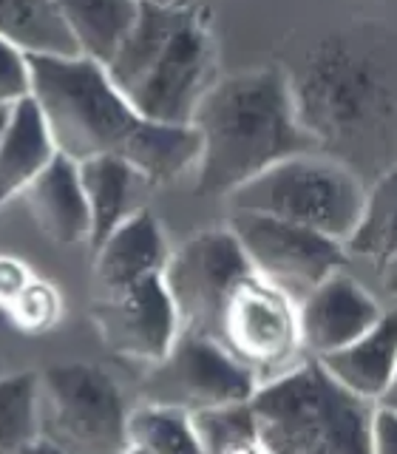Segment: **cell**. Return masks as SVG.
Wrapping results in <instances>:
<instances>
[{
	"label": "cell",
	"instance_id": "obj_13",
	"mask_svg": "<svg viewBox=\"0 0 397 454\" xmlns=\"http://www.w3.org/2000/svg\"><path fill=\"white\" fill-rule=\"evenodd\" d=\"M298 312H301L304 352L312 358H323L361 338L386 309L363 284L338 270L298 301Z\"/></svg>",
	"mask_w": 397,
	"mask_h": 454
},
{
	"label": "cell",
	"instance_id": "obj_27",
	"mask_svg": "<svg viewBox=\"0 0 397 454\" xmlns=\"http://www.w3.org/2000/svg\"><path fill=\"white\" fill-rule=\"evenodd\" d=\"M369 449L378 454H397V409L394 406H372L369 420Z\"/></svg>",
	"mask_w": 397,
	"mask_h": 454
},
{
	"label": "cell",
	"instance_id": "obj_15",
	"mask_svg": "<svg viewBox=\"0 0 397 454\" xmlns=\"http://www.w3.org/2000/svg\"><path fill=\"white\" fill-rule=\"evenodd\" d=\"M20 202L37 231L54 245L77 247L91 241V213L85 202L80 165L57 151L51 162L28 182Z\"/></svg>",
	"mask_w": 397,
	"mask_h": 454
},
{
	"label": "cell",
	"instance_id": "obj_30",
	"mask_svg": "<svg viewBox=\"0 0 397 454\" xmlns=\"http://www.w3.org/2000/svg\"><path fill=\"white\" fill-rule=\"evenodd\" d=\"M378 403H383V406H394L397 409V369H394V375H392V380H389V387H386V392L380 395V401Z\"/></svg>",
	"mask_w": 397,
	"mask_h": 454
},
{
	"label": "cell",
	"instance_id": "obj_25",
	"mask_svg": "<svg viewBox=\"0 0 397 454\" xmlns=\"http://www.w3.org/2000/svg\"><path fill=\"white\" fill-rule=\"evenodd\" d=\"M6 321L23 335H46L63 321V295L51 281L35 278L4 307Z\"/></svg>",
	"mask_w": 397,
	"mask_h": 454
},
{
	"label": "cell",
	"instance_id": "obj_2",
	"mask_svg": "<svg viewBox=\"0 0 397 454\" xmlns=\"http://www.w3.org/2000/svg\"><path fill=\"white\" fill-rule=\"evenodd\" d=\"M32 97L51 128L57 151L74 162L113 156L142 168L156 184L196 170L193 128L142 117L103 63L85 54L32 57Z\"/></svg>",
	"mask_w": 397,
	"mask_h": 454
},
{
	"label": "cell",
	"instance_id": "obj_9",
	"mask_svg": "<svg viewBox=\"0 0 397 454\" xmlns=\"http://www.w3.org/2000/svg\"><path fill=\"white\" fill-rule=\"evenodd\" d=\"M227 224L241 241L255 273L278 284L298 301L349 262V250L340 239L269 213L230 210Z\"/></svg>",
	"mask_w": 397,
	"mask_h": 454
},
{
	"label": "cell",
	"instance_id": "obj_32",
	"mask_svg": "<svg viewBox=\"0 0 397 454\" xmlns=\"http://www.w3.org/2000/svg\"><path fill=\"white\" fill-rule=\"evenodd\" d=\"M139 4H179V0H139Z\"/></svg>",
	"mask_w": 397,
	"mask_h": 454
},
{
	"label": "cell",
	"instance_id": "obj_11",
	"mask_svg": "<svg viewBox=\"0 0 397 454\" xmlns=\"http://www.w3.org/2000/svg\"><path fill=\"white\" fill-rule=\"evenodd\" d=\"M259 380L241 366L216 338L182 330L162 361L142 378V401H160L179 409H207L233 401H250Z\"/></svg>",
	"mask_w": 397,
	"mask_h": 454
},
{
	"label": "cell",
	"instance_id": "obj_21",
	"mask_svg": "<svg viewBox=\"0 0 397 454\" xmlns=\"http://www.w3.org/2000/svg\"><path fill=\"white\" fill-rule=\"evenodd\" d=\"M344 245L349 255H361L378 267L397 255V162L366 184L361 219Z\"/></svg>",
	"mask_w": 397,
	"mask_h": 454
},
{
	"label": "cell",
	"instance_id": "obj_20",
	"mask_svg": "<svg viewBox=\"0 0 397 454\" xmlns=\"http://www.w3.org/2000/svg\"><path fill=\"white\" fill-rule=\"evenodd\" d=\"M0 37L32 57L80 54L54 0H0Z\"/></svg>",
	"mask_w": 397,
	"mask_h": 454
},
{
	"label": "cell",
	"instance_id": "obj_14",
	"mask_svg": "<svg viewBox=\"0 0 397 454\" xmlns=\"http://www.w3.org/2000/svg\"><path fill=\"white\" fill-rule=\"evenodd\" d=\"M170 250L162 222L148 207L134 213L91 250L94 295H111L162 276Z\"/></svg>",
	"mask_w": 397,
	"mask_h": 454
},
{
	"label": "cell",
	"instance_id": "obj_4",
	"mask_svg": "<svg viewBox=\"0 0 397 454\" xmlns=\"http://www.w3.org/2000/svg\"><path fill=\"white\" fill-rule=\"evenodd\" d=\"M216 35L198 4H139L136 23L105 71L142 117L191 125L198 99L216 82Z\"/></svg>",
	"mask_w": 397,
	"mask_h": 454
},
{
	"label": "cell",
	"instance_id": "obj_8",
	"mask_svg": "<svg viewBox=\"0 0 397 454\" xmlns=\"http://www.w3.org/2000/svg\"><path fill=\"white\" fill-rule=\"evenodd\" d=\"M213 338L259 383L307 358L298 298L255 270L227 295Z\"/></svg>",
	"mask_w": 397,
	"mask_h": 454
},
{
	"label": "cell",
	"instance_id": "obj_26",
	"mask_svg": "<svg viewBox=\"0 0 397 454\" xmlns=\"http://www.w3.org/2000/svg\"><path fill=\"white\" fill-rule=\"evenodd\" d=\"M32 57L0 37V108H12L32 97Z\"/></svg>",
	"mask_w": 397,
	"mask_h": 454
},
{
	"label": "cell",
	"instance_id": "obj_16",
	"mask_svg": "<svg viewBox=\"0 0 397 454\" xmlns=\"http://www.w3.org/2000/svg\"><path fill=\"white\" fill-rule=\"evenodd\" d=\"M77 165H80L85 202H89V213H91L89 250H94L125 219L145 210L151 193L160 184L142 168L125 160H113V156H97V160H85Z\"/></svg>",
	"mask_w": 397,
	"mask_h": 454
},
{
	"label": "cell",
	"instance_id": "obj_19",
	"mask_svg": "<svg viewBox=\"0 0 397 454\" xmlns=\"http://www.w3.org/2000/svg\"><path fill=\"white\" fill-rule=\"evenodd\" d=\"M80 54L108 66L139 14V0H54Z\"/></svg>",
	"mask_w": 397,
	"mask_h": 454
},
{
	"label": "cell",
	"instance_id": "obj_22",
	"mask_svg": "<svg viewBox=\"0 0 397 454\" xmlns=\"http://www.w3.org/2000/svg\"><path fill=\"white\" fill-rule=\"evenodd\" d=\"M125 451L136 454H202L188 409L139 401L128 409Z\"/></svg>",
	"mask_w": 397,
	"mask_h": 454
},
{
	"label": "cell",
	"instance_id": "obj_12",
	"mask_svg": "<svg viewBox=\"0 0 397 454\" xmlns=\"http://www.w3.org/2000/svg\"><path fill=\"white\" fill-rule=\"evenodd\" d=\"M91 321L113 355L145 366L162 361L182 333L179 312L162 276L111 295H94Z\"/></svg>",
	"mask_w": 397,
	"mask_h": 454
},
{
	"label": "cell",
	"instance_id": "obj_5",
	"mask_svg": "<svg viewBox=\"0 0 397 454\" xmlns=\"http://www.w3.org/2000/svg\"><path fill=\"white\" fill-rule=\"evenodd\" d=\"M261 451L269 454H361L369 449L372 406L338 383L307 355L287 372L267 378L253 397Z\"/></svg>",
	"mask_w": 397,
	"mask_h": 454
},
{
	"label": "cell",
	"instance_id": "obj_6",
	"mask_svg": "<svg viewBox=\"0 0 397 454\" xmlns=\"http://www.w3.org/2000/svg\"><path fill=\"white\" fill-rule=\"evenodd\" d=\"M366 182L323 151H304L236 188L230 210H255L346 241L361 219Z\"/></svg>",
	"mask_w": 397,
	"mask_h": 454
},
{
	"label": "cell",
	"instance_id": "obj_28",
	"mask_svg": "<svg viewBox=\"0 0 397 454\" xmlns=\"http://www.w3.org/2000/svg\"><path fill=\"white\" fill-rule=\"evenodd\" d=\"M32 278H35L32 267H28L23 259L0 253V309H4Z\"/></svg>",
	"mask_w": 397,
	"mask_h": 454
},
{
	"label": "cell",
	"instance_id": "obj_24",
	"mask_svg": "<svg viewBox=\"0 0 397 454\" xmlns=\"http://www.w3.org/2000/svg\"><path fill=\"white\" fill-rule=\"evenodd\" d=\"M40 372L0 378V451H35L40 437Z\"/></svg>",
	"mask_w": 397,
	"mask_h": 454
},
{
	"label": "cell",
	"instance_id": "obj_10",
	"mask_svg": "<svg viewBox=\"0 0 397 454\" xmlns=\"http://www.w3.org/2000/svg\"><path fill=\"white\" fill-rule=\"evenodd\" d=\"M250 270L253 264L230 224L205 227L170 250L162 281L174 298L182 330L213 338L227 295Z\"/></svg>",
	"mask_w": 397,
	"mask_h": 454
},
{
	"label": "cell",
	"instance_id": "obj_23",
	"mask_svg": "<svg viewBox=\"0 0 397 454\" xmlns=\"http://www.w3.org/2000/svg\"><path fill=\"white\" fill-rule=\"evenodd\" d=\"M202 454H253L261 451L259 423L250 401L219 403L191 411Z\"/></svg>",
	"mask_w": 397,
	"mask_h": 454
},
{
	"label": "cell",
	"instance_id": "obj_3",
	"mask_svg": "<svg viewBox=\"0 0 397 454\" xmlns=\"http://www.w3.org/2000/svg\"><path fill=\"white\" fill-rule=\"evenodd\" d=\"M198 137L196 193L230 196L287 156L318 151L298 117L287 71L255 66L216 82L191 117Z\"/></svg>",
	"mask_w": 397,
	"mask_h": 454
},
{
	"label": "cell",
	"instance_id": "obj_33",
	"mask_svg": "<svg viewBox=\"0 0 397 454\" xmlns=\"http://www.w3.org/2000/svg\"><path fill=\"white\" fill-rule=\"evenodd\" d=\"M179 4H196V0H179Z\"/></svg>",
	"mask_w": 397,
	"mask_h": 454
},
{
	"label": "cell",
	"instance_id": "obj_18",
	"mask_svg": "<svg viewBox=\"0 0 397 454\" xmlns=\"http://www.w3.org/2000/svg\"><path fill=\"white\" fill-rule=\"evenodd\" d=\"M57 153L51 128L35 97L12 106L9 122L0 134V210L12 199H20L43 168Z\"/></svg>",
	"mask_w": 397,
	"mask_h": 454
},
{
	"label": "cell",
	"instance_id": "obj_7",
	"mask_svg": "<svg viewBox=\"0 0 397 454\" xmlns=\"http://www.w3.org/2000/svg\"><path fill=\"white\" fill-rule=\"evenodd\" d=\"M40 437L46 451H125L128 406L117 378L89 361L54 364L40 372Z\"/></svg>",
	"mask_w": 397,
	"mask_h": 454
},
{
	"label": "cell",
	"instance_id": "obj_31",
	"mask_svg": "<svg viewBox=\"0 0 397 454\" xmlns=\"http://www.w3.org/2000/svg\"><path fill=\"white\" fill-rule=\"evenodd\" d=\"M9 114H12V108H0V134H4V128L9 122Z\"/></svg>",
	"mask_w": 397,
	"mask_h": 454
},
{
	"label": "cell",
	"instance_id": "obj_29",
	"mask_svg": "<svg viewBox=\"0 0 397 454\" xmlns=\"http://www.w3.org/2000/svg\"><path fill=\"white\" fill-rule=\"evenodd\" d=\"M380 281H383V290H386V295L392 298V304L397 307V255L394 259H389L386 264H380Z\"/></svg>",
	"mask_w": 397,
	"mask_h": 454
},
{
	"label": "cell",
	"instance_id": "obj_17",
	"mask_svg": "<svg viewBox=\"0 0 397 454\" xmlns=\"http://www.w3.org/2000/svg\"><path fill=\"white\" fill-rule=\"evenodd\" d=\"M318 361L352 395L378 403L397 369V307L392 304V309L383 312L361 338Z\"/></svg>",
	"mask_w": 397,
	"mask_h": 454
},
{
	"label": "cell",
	"instance_id": "obj_34",
	"mask_svg": "<svg viewBox=\"0 0 397 454\" xmlns=\"http://www.w3.org/2000/svg\"><path fill=\"white\" fill-rule=\"evenodd\" d=\"M4 318H6V316H4V309H0V321H4Z\"/></svg>",
	"mask_w": 397,
	"mask_h": 454
},
{
	"label": "cell",
	"instance_id": "obj_1",
	"mask_svg": "<svg viewBox=\"0 0 397 454\" xmlns=\"http://www.w3.org/2000/svg\"><path fill=\"white\" fill-rule=\"evenodd\" d=\"M295 108L318 151L369 184L397 162V32L358 20L321 35L292 68Z\"/></svg>",
	"mask_w": 397,
	"mask_h": 454
}]
</instances>
